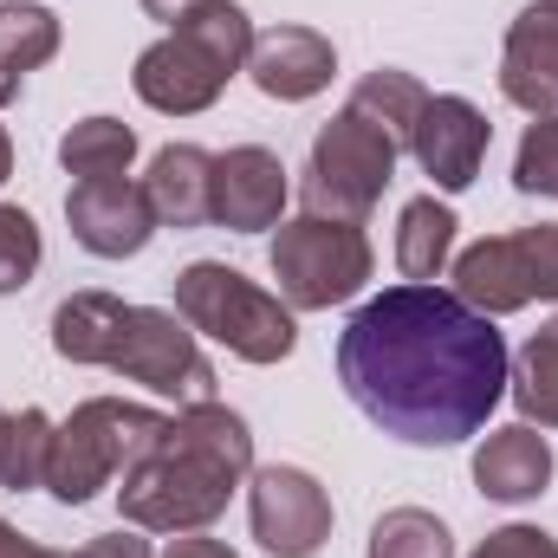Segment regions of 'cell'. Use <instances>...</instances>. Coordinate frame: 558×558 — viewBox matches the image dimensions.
<instances>
[{
    "instance_id": "obj_24",
    "label": "cell",
    "mask_w": 558,
    "mask_h": 558,
    "mask_svg": "<svg viewBox=\"0 0 558 558\" xmlns=\"http://www.w3.org/2000/svg\"><path fill=\"white\" fill-rule=\"evenodd\" d=\"M422 105H428L422 78L397 72V65H377V72H364V85L351 92V111H364L371 124H384V131L403 143V149H410V131H416Z\"/></svg>"
},
{
    "instance_id": "obj_7",
    "label": "cell",
    "mask_w": 558,
    "mask_h": 558,
    "mask_svg": "<svg viewBox=\"0 0 558 558\" xmlns=\"http://www.w3.org/2000/svg\"><path fill=\"white\" fill-rule=\"evenodd\" d=\"M111 371H118L124 384H143L149 397H169L175 410L215 403V364L202 357L195 331H189L175 312H162V305H131L124 344H118Z\"/></svg>"
},
{
    "instance_id": "obj_14",
    "label": "cell",
    "mask_w": 558,
    "mask_h": 558,
    "mask_svg": "<svg viewBox=\"0 0 558 558\" xmlns=\"http://www.w3.org/2000/svg\"><path fill=\"white\" fill-rule=\"evenodd\" d=\"M338 72V52L325 33L312 26H274V33H254V52H247V78L274 98V105H305L331 85Z\"/></svg>"
},
{
    "instance_id": "obj_13",
    "label": "cell",
    "mask_w": 558,
    "mask_h": 558,
    "mask_svg": "<svg viewBox=\"0 0 558 558\" xmlns=\"http://www.w3.org/2000/svg\"><path fill=\"white\" fill-rule=\"evenodd\" d=\"M500 92H507V105H520L526 118H558V7L553 0L520 7V20L507 26Z\"/></svg>"
},
{
    "instance_id": "obj_36",
    "label": "cell",
    "mask_w": 558,
    "mask_h": 558,
    "mask_svg": "<svg viewBox=\"0 0 558 558\" xmlns=\"http://www.w3.org/2000/svg\"><path fill=\"white\" fill-rule=\"evenodd\" d=\"M553 7H558V0H553Z\"/></svg>"
},
{
    "instance_id": "obj_21",
    "label": "cell",
    "mask_w": 558,
    "mask_h": 558,
    "mask_svg": "<svg viewBox=\"0 0 558 558\" xmlns=\"http://www.w3.org/2000/svg\"><path fill=\"white\" fill-rule=\"evenodd\" d=\"M507 397L520 403V422L558 428V318H546V325L520 344V357H513V371H507Z\"/></svg>"
},
{
    "instance_id": "obj_15",
    "label": "cell",
    "mask_w": 558,
    "mask_h": 558,
    "mask_svg": "<svg viewBox=\"0 0 558 558\" xmlns=\"http://www.w3.org/2000/svg\"><path fill=\"white\" fill-rule=\"evenodd\" d=\"M474 487L500 507H526L553 487V441L533 428V422H513V428H494L481 448H474Z\"/></svg>"
},
{
    "instance_id": "obj_4",
    "label": "cell",
    "mask_w": 558,
    "mask_h": 558,
    "mask_svg": "<svg viewBox=\"0 0 558 558\" xmlns=\"http://www.w3.org/2000/svg\"><path fill=\"white\" fill-rule=\"evenodd\" d=\"M169 435V416L124 403V397H92L52 435V468H46V494L59 507H85L98 500L111 481H124L143 454Z\"/></svg>"
},
{
    "instance_id": "obj_16",
    "label": "cell",
    "mask_w": 558,
    "mask_h": 558,
    "mask_svg": "<svg viewBox=\"0 0 558 558\" xmlns=\"http://www.w3.org/2000/svg\"><path fill=\"white\" fill-rule=\"evenodd\" d=\"M454 292L487 312V318H507V312H526L533 305V274H526V254H520V234H487L474 247L454 254Z\"/></svg>"
},
{
    "instance_id": "obj_8",
    "label": "cell",
    "mask_w": 558,
    "mask_h": 558,
    "mask_svg": "<svg viewBox=\"0 0 558 558\" xmlns=\"http://www.w3.org/2000/svg\"><path fill=\"white\" fill-rule=\"evenodd\" d=\"M247 520L254 539L274 558H312L331 539V494L305 474V468H254L247 474Z\"/></svg>"
},
{
    "instance_id": "obj_22",
    "label": "cell",
    "mask_w": 558,
    "mask_h": 558,
    "mask_svg": "<svg viewBox=\"0 0 558 558\" xmlns=\"http://www.w3.org/2000/svg\"><path fill=\"white\" fill-rule=\"evenodd\" d=\"M59 162H65V175H78V182L131 175V162H137V131L118 124V118H78V124L59 137Z\"/></svg>"
},
{
    "instance_id": "obj_32",
    "label": "cell",
    "mask_w": 558,
    "mask_h": 558,
    "mask_svg": "<svg viewBox=\"0 0 558 558\" xmlns=\"http://www.w3.org/2000/svg\"><path fill=\"white\" fill-rule=\"evenodd\" d=\"M0 558H72V553H52V546H33V539H20L7 520H0Z\"/></svg>"
},
{
    "instance_id": "obj_31",
    "label": "cell",
    "mask_w": 558,
    "mask_h": 558,
    "mask_svg": "<svg viewBox=\"0 0 558 558\" xmlns=\"http://www.w3.org/2000/svg\"><path fill=\"white\" fill-rule=\"evenodd\" d=\"M156 558H241V553L228 539H208V533H175L169 553H156Z\"/></svg>"
},
{
    "instance_id": "obj_25",
    "label": "cell",
    "mask_w": 558,
    "mask_h": 558,
    "mask_svg": "<svg viewBox=\"0 0 558 558\" xmlns=\"http://www.w3.org/2000/svg\"><path fill=\"white\" fill-rule=\"evenodd\" d=\"M371 558H454V539L428 507H390L371 526Z\"/></svg>"
},
{
    "instance_id": "obj_27",
    "label": "cell",
    "mask_w": 558,
    "mask_h": 558,
    "mask_svg": "<svg viewBox=\"0 0 558 558\" xmlns=\"http://www.w3.org/2000/svg\"><path fill=\"white\" fill-rule=\"evenodd\" d=\"M513 189L520 195H553L558 202V118H533L520 156H513Z\"/></svg>"
},
{
    "instance_id": "obj_30",
    "label": "cell",
    "mask_w": 558,
    "mask_h": 558,
    "mask_svg": "<svg viewBox=\"0 0 558 558\" xmlns=\"http://www.w3.org/2000/svg\"><path fill=\"white\" fill-rule=\"evenodd\" d=\"M72 558H156V553H149L143 526H118V533H98V539H85Z\"/></svg>"
},
{
    "instance_id": "obj_3",
    "label": "cell",
    "mask_w": 558,
    "mask_h": 558,
    "mask_svg": "<svg viewBox=\"0 0 558 558\" xmlns=\"http://www.w3.org/2000/svg\"><path fill=\"white\" fill-rule=\"evenodd\" d=\"M175 318L189 331L228 344L241 364H286L292 344H299L292 305L267 286H254L228 260H189L175 274Z\"/></svg>"
},
{
    "instance_id": "obj_1",
    "label": "cell",
    "mask_w": 558,
    "mask_h": 558,
    "mask_svg": "<svg viewBox=\"0 0 558 558\" xmlns=\"http://www.w3.org/2000/svg\"><path fill=\"white\" fill-rule=\"evenodd\" d=\"M507 338L454 286H390L364 299L338 338L344 397L410 448H454L481 435L507 397Z\"/></svg>"
},
{
    "instance_id": "obj_26",
    "label": "cell",
    "mask_w": 558,
    "mask_h": 558,
    "mask_svg": "<svg viewBox=\"0 0 558 558\" xmlns=\"http://www.w3.org/2000/svg\"><path fill=\"white\" fill-rule=\"evenodd\" d=\"M39 260H46V241H39V221H33L26 208H13V202H0V299H7V292H20L26 279L39 274Z\"/></svg>"
},
{
    "instance_id": "obj_2",
    "label": "cell",
    "mask_w": 558,
    "mask_h": 558,
    "mask_svg": "<svg viewBox=\"0 0 558 558\" xmlns=\"http://www.w3.org/2000/svg\"><path fill=\"white\" fill-rule=\"evenodd\" d=\"M254 474V435L247 416H234L228 403H195V410H175L169 435L143 454L137 468L124 474L118 487V507H124V526L143 533H208L234 487Z\"/></svg>"
},
{
    "instance_id": "obj_17",
    "label": "cell",
    "mask_w": 558,
    "mask_h": 558,
    "mask_svg": "<svg viewBox=\"0 0 558 558\" xmlns=\"http://www.w3.org/2000/svg\"><path fill=\"white\" fill-rule=\"evenodd\" d=\"M143 189H149V208H156L162 228H202V221H215V156L202 143L156 149Z\"/></svg>"
},
{
    "instance_id": "obj_34",
    "label": "cell",
    "mask_w": 558,
    "mask_h": 558,
    "mask_svg": "<svg viewBox=\"0 0 558 558\" xmlns=\"http://www.w3.org/2000/svg\"><path fill=\"white\" fill-rule=\"evenodd\" d=\"M7 175H13V143H7V131H0V189H7Z\"/></svg>"
},
{
    "instance_id": "obj_18",
    "label": "cell",
    "mask_w": 558,
    "mask_h": 558,
    "mask_svg": "<svg viewBox=\"0 0 558 558\" xmlns=\"http://www.w3.org/2000/svg\"><path fill=\"white\" fill-rule=\"evenodd\" d=\"M124 318H131V305H124L118 292H72V299L52 305V351H59L65 364H98V371H111V357H118V344H124Z\"/></svg>"
},
{
    "instance_id": "obj_20",
    "label": "cell",
    "mask_w": 558,
    "mask_h": 558,
    "mask_svg": "<svg viewBox=\"0 0 558 558\" xmlns=\"http://www.w3.org/2000/svg\"><path fill=\"white\" fill-rule=\"evenodd\" d=\"M454 208L448 202H435V195H416L403 215H397V267H403V279H416V286H428V279H441V267L454 260Z\"/></svg>"
},
{
    "instance_id": "obj_35",
    "label": "cell",
    "mask_w": 558,
    "mask_h": 558,
    "mask_svg": "<svg viewBox=\"0 0 558 558\" xmlns=\"http://www.w3.org/2000/svg\"><path fill=\"white\" fill-rule=\"evenodd\" d=\"M0 422H7V410H0Z\"/></svg>"
},
{
    "instance_id": "obj_6",
    "label": "cell",
    "mask_w": 558,
    "mask_h": 558,
    "mask_svg": "<svg viewBox=\"0 0 558 558\" xmlns=\"http://www.w3.org/2000/svg\"><path fill=\"white\" fill-rule=\"evenodd\" d=\"M397 156H403V143L390 137L384 124H371L364 111H351V105H344V111L312 137L305 182H299L305 215L364 221V215L384 202V189H390V175H397Z\"/></svg>"
},
{
    "instance_id": "obj_9",
    "label": "cell",
    "mask_w": 558,
    "mask_h": 558,
    "mask_svg": "<svg viewBox=\"0 0 558 558\" xmlns=\"http://www.w3.org/2000/svg\"><path fill=\"white\" fill-rule=\"evenodd\" d=\"M228 78H234V65L215 52V46H202L195 33H162L156 46H143L137 52V72H131V85H137V98L149 111H162V118H195V111H208L221 92H228Z\"/></svg>"
},
{
    "instance_id": "obj_10",
    "label": "cell",
    "mask_w": 558,
    "mask_h": 558,
    "mask_svg": "<svg viewBox=\"0 0 558 558\" xmlns=\"http://www.w3.org/2000/svg\"><path fill=\"white\" fill-rule=\"evenodd\" d=\"M65 221H72V241L98 260H131L149 247V234L162 228L156 208H149V189L131 175H111V182H72L65 195Z\"/></svg>"
},
{
    "instance_id": "obj_12",
    "label": "cell",
    "mask_w": 558,
    "mask_h": 558,
    "mask_svg": "<svg viewBox=\"0 0 558 558\" xmlns=\"http://www.w3.org/2000/svg\"><path fill=\"white\" fill-rule=\"evenodd\" d=\"M286 162L267 143H234L228 156H215V221L234 234H267L286 215Z\"/></svg>"
},
{
    "instance_id": "obj_5",
    "label": "cell",
    "mask_w": 558,
    "mask_h": 558,
    "mask_svg": "<svg viewBox=\"0 0 558 558\" xmlns=\"http://www.w3.org/2000/svg\"><path fill=\"white\" fill-rule=\"evenodd\" d=\"M267 267H274L279 299L292 312H331V305H344V299L364 292L377 254H371L364 221L299 215V221H279L274 247H267Z\"/></svg>"
},
{
    "instance_id": "obj_19",
    "label": "cell",
    "mask_w": 558,
    "mask_h": 558,
    "mask_svg": "<svg viewBox=\"0 0 558 558\" xmlns=\"http://www.w3.org/2000/svg\"><path fill=\"white\" fill-rule=\"evenodd\" d=\"M52 52H59V13L39 0H7L0 7V105H13L26 72H39Z\"/></svg>"
},
{
    "instance_id": "obj_29",
    "label": "cell",
    "mask_w": 558,
    "mask_h": 558,
    "mask_svg": "<svg viewBox=\"0 0 558 558\" xmlns=\"http://www.w3.org/2000/svg\"><path fill=\"white\" fill-rule=\"evenodd\" d=\"M468 558H558V539L539 533V526H500V533H487Z\"/></svg>"
},
{
    "instance_id": "obj_33",
    "label": "cell",
    "mask_w": 558,
    "mask_h": 558,
    "mask_svg": "<svg viewBox=\"0 0 558 558\" xmlns=\"http://www.w3.org/2000/svg\"><path fill=\"white\" fill-rule=\"evenodd\" d=\"M195 7H202V0H143V13H149V20H162L169 33H175V26H182Z\"/></svg>"
},
{
    "instance_id": "obj_11",
    "label": "cell",
    "mask_w": 558,
    "mask_h": 558,
    "mask_svg": "<svg viewBox=\"0 0 558 558\" xmlns=\"http://www.w3.org/2000/svg\"><path fill=\"white\" fill-rule=\"evenodd\" d=\"M487 143H494L487 111L468 105V98H454V92H441V98L422 105L416 131H410V156L422 162V175H428L441 195H461V189L481 175Z\"/></svg>"
},
{
    "instance_id": "obj_23",
    "label": "cell",
    "mask_w": 558,
    "mask_h": 558,
    "mask_svg": "<svg viewBox=\"0 0 558 558\" xmlns=\"http://www.w3.org/2000/svg\"><path fill=\"white\" fill-rule=\"evenodd\" d=\"M52 435H59V422L46 416V410H13V416L0 422V487H13V494L46 487Z\"/></svg>"
},
{
    "instance_id": "obj_28",
    "label": "cell",
    "mask_w": 558,
    "mask_h": 558,
    "mask_svg": "<svg viewBox=\"0 0 558 558\" xmlns=\"http://www.w3.org/2000/svg\"><path fill=\"white\" fill-rule=\"evenodd\" d=\"M520 254H526V274H533V299L558 305V221L520 228Z\"/></svg>"
}]
</instances>
